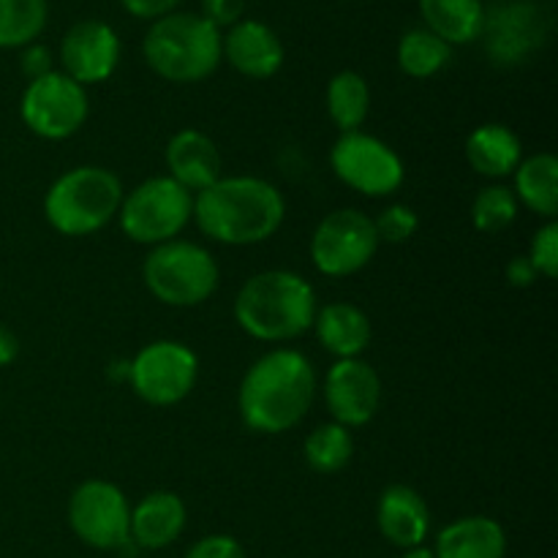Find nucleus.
<instances>
[{
  "instance_id": "obj_1",
  "label": "nucleus",
  "mask_w": 558,
  "mask_h": 558,
  "mask_svg": "<svg viewBox=\"0 0 558 558\" xmlns=\"http://www.w3.org/2000/svg\"><path fill=\"white\" fill-rule=\"evenodd\" d=\"M316 396V374L308 357L294 349H276L256 360L240 385V414L259 434L294 428Z\"/></svg>"
},
{
  "instance_id": "obj_2",
  "label": "nucleus",
  "mask_w": 558,
  "mask_h": 558,
  "mask_svg": "<svg viewBox=\"0 0 558 558\" xmlns=\"http://www.w3.org/2000/svg\"><path fill=\"white\" fill-rule=\"evenodd\" d=\"M191 216L216 243L254 245L278 232L287 205L281 191L267 180L221 178L196 194Z\"/></svg>"
},
{
  "instance_id": "obj_3",
  "label": "nucleus",
  "mask_w": 558,
  "mask_h": 558,
  "mask_svg": "<svg viewBox=\"0 0 558 558\" xmlns=\"http://www.w3.org/2000/svg\"><path fill=\"white\" fill-rule=\"evenodd\" d=\"M234 319L259 341H292L314 325L316 294L298 272H259L238 292Z\"/></svg>"
},
{
  "instance_id": "obj_4",
  "label": "nucleus",
  "mask_w": 558,
  "mask_h": 558,
  "mask_svg": "<svg viewBox=\"0 0 558 558\" xmlns=\"http://www.w3.org/2000/svg\"><path fill=\"white\" fill-rule=\"evenodd\" d=\"M145 60L169 82H199L221 63V33L202 14H163L145 36Z\"/></svg>"
},
{
  "instance_id": "obj_5",
  "label": "nucleus",
  "mask_w": 558,
  "mask_h": 558,
  "mask_svg": "<svg viewBox=\"0 0 558 558\" xmlns=\"http://www.w3.org/2000/svg\"><path fill=\"white\" fill-rule=\"evenodd\" d=\"M123 185L101 167H76L52 183L44 199V216L69 238H85L107 227L120 210Z\"/></svg>"
},
{
  "instance_id": "obj_6",
  "label": "nucleus",
  "mask_w": 558,
  "mask_h": 558,
  "mask_svg": "<svg viewBox=\"0 0 558 558\" xmlns=\"http://www.w3.org/2000/svg\"><path fill=\"white\" fill-rule=\"evenodd\" d=\"M145 283L161 303L191 308L216 292L218 265L202 245L169 240L145 259Z\"/></svg>"
},
{
  "instance_id": "obj_7",
  "label": "nucleus",
  "mask_w": 558,
  "mask_h": 558,
  "mask_svg": "<svg viewBox=\"0 0 558 558\" xmlns=\"http://www.w3.org/2000/svg\"><path fill=\"white\" fill-rule=\"evenodd\" d=\"M194 213L189 191L172 178H150L120 202V227L134 243L161 245L178 238Z\"/></svg>"
},
{
  "instance_id": "obj_8",
  "label": "nucleus",
  "mask_w": 558,
  "mask_h": 558,
  "mask_svg": "<svg viewBox=\"0 0 558 558\" xmlns=\"http://www.w3.org/2000/svg\"><path fill=\"white\" fill-rule=\"evenodd\" d=\"M69 523L82 543L98 550H118L131 539V507L123 490L107 480H87L74 490Z\"/></svg>"
},
{
  "instance_id": "obj_9",
  "label": "nucleus",
  "mask_w": 558,
  "mask_h": 558,
  "mask_svg": "<svg viewBox=\"0 0 558 558\" xmlns=\"http://www.w3.org/2000/svg\"><path fill=\"white\" fill-rule=\"evenodd\" d=\"M379 248L374 221L360 210H336L316 227L311 259L325 276L341 278L363 270Z\"/></svg>"
},
{
  "instance_id": "obj_10",
  "label": "nucleus",
  "mask_w": 558,
  "mask_h": 558,
  "mask_svg": "<svg viewBox=\"0 0 558 558\" xmlns=\"http://www.w3.org/2000/svg\"><path fill=\"white\" fill-rule=\"evenodd\" d=\"M332 172L365 196H387L401 189L403 163L390 145L363 131H349L332 145Z\"/></svg>"
},
{
  "instance_id": "obj_11",
  "label": "nucleus",
  "mask_w": 558,
  "mask_h": 558,
  "mask_svg": "<svg viewBox=\"0 0 558 558\" xmlns=\"http://www.w3.org/2000/svg\"><path fill=\"white\" fill-rule=\"evenodd\" d=\"M196 374V354L178 341L150 343L129 365L131 387L153 407H172L183 401L194 390Z\"/></svg>"
},
{
  "instance_id": "obj_12",
  "label": "nucleus",
  "mask_w": 558,
  "mask_h": 558,
  "mask_svg": "<svg viewBox=\"0 0 558 558\" xmlns=\"http://www.w3.org/2000/svg\"><path fill=\"white\" fill-rule=\"evenodd\" d=\"M87 118V93L71 76L52 74L33 80L22 96V120L44 140H69Z\"/></svg>"
},
{
  "instance_id": "obj_13",
  "label": "nucleus",
  "mask_w": 558,
  "mask_h": 558,
  "mask_svg": "<svg viewBox=\"0 0 558 558\" xmlns=\"http://www.w3.org/2000/svg\"><path fill=\"white\" fill-rule=\"evenodd\" d=\"M325 401L343 428H357L374 420L381 401V381L363 360H338L325 379Z\"/></svg>"
},
{
  "instance_id": "obj_14",
  "label": "nucleus",
  "mask_w": 558,
  "mask_h": 558,
  "mask_svg": "<svg viewBox=\"0 0 558 558\" xmlns=\"http://www.w3.org/2000/svg\"><path fill=\"white\" fill-rule=\"evenodd\" d=\"M120 58L118 33L98 20L76 22L60 44V63L65 76L80 85H96L112 76Z\"/></svg>"
},
{
  "instance_id": "obj_15",
  "label": "nucleus",
  "mask_w": 558,
  "mask_h": 558,
  "mask_svg": "<svg viewBox=\"0 0 558 558\" xmlns=\"http://www.w3.org/2000/svg\"><path fill=\"white\" fill-rule=\"evenodd\" d=\"M221 54L240 74L251 80H267L283 63V47L276 33L256 20H240L229 27L227 38H221Z\"/></svg>"
},
{
  "instance_id": "obj_16",
  "label": "nucleus",
  "mask_w": 558,
  "mask_h": 558,
  "mask_svg": "<svg viewBox=\"0 0 558 558\" xmlns=\"http://www.w3.org/2000/svg\"><path fill=\"white\" fill-rule=\"evenodd\" d=\"M169 178L183 185L185 191H205L216 180H221V156L216 142L196 129L178 131L167 145Z\"/></svg>"
},
{
  "instance_id": "obj_17",
  "label": "nucleus",
  "mask_w": 558,
  "mask_h": 558,
  "mask_svg": "<svg viewBox=\"0 0 558 558\" xmlns=\"http://www.w3.org/2000/svg\"><path fill=\"white\" fill-rule=\"evenodd\" d=\"M379 532L398 548H420L428 537L430 512L423 496L409 485H390L381 494L379 510H376Z\"/></svg>"
},
{
  "instance_id": "obj_18",
  "label": "nucleus",
  "mask_w": 558,
  "mask_h": 558,
  "mask_svg": "<svg viewBox=\"0 0 558 558\" xmlns=\"http://www.w3.org/2000/svg\"><path fill=\"white\" fill-rule=\"evenodd\" d=\"M185 529V505L169 490L145 496L131 510L129 537L145 550H161L172 545Z\"/></svg>"
},
{
  "instance_id": "obj_19",
  "label": "nucleus",
  "mask_w": 558,
  "mask_h": 558,
  "mask_svg": "<svg viewBox=\"0 0 558 558\" xmlns=\"http://www.w3.org/2000/svg\"><path fill=\"white\" fill-rule=\"evenodd\" d=\"M505 529L485 515L461 518L441 529L434 550L436 558H505Z\"/></svg>"
},
{
  "instance_id": "obj_20",
  "label": "nucleus",
  "mask_w": 558,
  "mask_h": 558,
  "mask_svg": "<svg viewBox=\"0 0 558 558\" xmlns=\"http://www.w3.org/2000/svg\"><path fill=\"white\" fill-rule=\"evenodd\" d=\"M483 31H488L490 58L512 63L532 49L534 38H537L534 31H539V20L534 14V5L510 3L499 5L496 14H490V20L485 16Z\"/></svg>"
},
{
  "instance_id": "obj_21",
  "label": "nucleus",
  "mask_w": 558,
  "mask_h": 558,
  "mask_svg": "<svg viewBox=\"0 0 558 558\" xmlns=\"http://www.w3.org/2000/svg\"><path fill=\"white\" fill-rule=\"evenodd\" d=\"M316 336L338 360H354L371 343V322L357 305L330 303L316 314Z\"/></svg>"
},
{
  "instance_id": "obj_22",
  "label": "nucleus",
  "mask_w": 558,
  "mask_h": 558,
  "mask_svg": "<svg viewBox=\"0 0 558 558\" xmlns=\"http://www.w3.org/2000/svg\"><path fill=\"white\" fill-rule=\"evenodd\" d=\"M466 158L485 178H507L521 163V140L507 125H480L466 140Z\"/></svg>"
},
{
  "instance_id": "obj_23",
  "label": "nucleus",
  "mask_w": 558,
  "mask_h": 558,
  "mask_svg": "<svg viewBox=\"0 0 558 558\" xmlns=\"http://www.w3.org/2000/svg\"><path fill=\"white\" fill-rule=\"evenodd\" d=\"M428 31L447 44H469L483 33L485 9L480 0H420Z\"/></svg>"
},
{
  "instance_id": "obj_24",
  "label": "nucleus",
  "mask_w": 558,
  "mask_h": 558,
  "mask_svg": "<svg viewBox=\"0 0 558 558\" xmlns=\"http://www.w3.org/2000/svg\"><path fill=\"white\" fill-rule=\"evenodd\" d=\"M518 199L537 216L554 218L558 213V161L550 153H537L518 163L515 169Z\"/></svg>"
},
{
  "instance_id": "obj_25",
  "label": "nucleus",
  "mask_w": 558,
  "mask_h": 558,
  "mask_svg": "<svg viewBox=\"0 0 558 558\" xmlns=\"http://www.w3.org/2000/svg\"><path fill=\"white\" fill-rule=\"evenodd\" d=\"M368 104L371 96L363 76L354 74V71H341V74L332 76L330 87H327V112L343 134L357 131L365 123Z\"/></svg>"
},
{
  "instance_id": "obj_26",
  "label": "nucleus",
  "mask_w": 558,
  "mask_h": 558,
  "mask_svg": "<svg viewBox=\"0 0 558 558\" xmlns=\"http://www.w3.org/2000/svg\"><path fill=\"white\" fill-rule=\"evenodd\" d=\"M447 63H450V44L441 41L436 33L409 31L398 44V65L409 76L425 80V76L439 74Z\"/></svg>"
},
{
  "instance_id": "obj_27",
  "label": "nucleus",
  "mask_w": 558,
  "mask_h": 558,
  "mask_svg": "<svg viewBox=\"0 0 558 558\" xmlns=\"http://www.w3.org/2000/svg\"><path fill=\"white\" fill-rule=\"evenodd\" d=\"M47 25V0H0V47H27Z\"/></svg>"
},
{
  "instance_id": "obj_28",
  "label": "nucleus",
  "mask_w": 558,
  "mask_h": 558,
  "mask_svg": "<svg viewBox=\"0 0 558 558\" xmlns=\"http://www.w3.org/2000/svg\"><path fill=\"white\" fill-rule=\"evenodd\" d=\"M354 441L349 436V428L338 423L319 425L316 430H311V436L305 439V461L314 472L319 474H336L352 461Z\"/></svg>"
},
{
  "instance_id": "obj_29",
  "label": "nucleus",
  "mask_w": 558,
  "mask_h": 558,
  "mask_svg": "<svg viewBox=\"0 0 558 558\" xmlns=\"http://www.w3.org/2000/svg\"><path fill=\"white\" fill-rule=\"evenodd\" d=\"M518 218V199L505 185H488L472 205V221L480 232H501Z\"/></svg>"
},
{
  "instance_id": "obj_30",
  "label": "nucleus",
  "mask_w": 558,
  "mask_h": 558,
  "mask_svg": "<svg viewBox=\"0 0 558 558\" xmlns=\"http://www.w3.org/2000/svg\"><path fill=\"white\" fill-rule=\"evenodd\" d=\"M417 213L407 205H390L379 218L374 221L376 238L379 243H407L414 232H417Z\"/></svg>"
},
{
  "instance_id": "obj_31",
  "label": "nucleus",
  "mask_w": 558,
  "mask_h": 558,
  "mask_svg": "<svg viewBox=\"0 0 558 558\" xmlns=\"http://www.w3.org/2000/svg\"><path fill=\"white\" fill-rule=\"evenodd\" d=\"M529 262L537 270V276L543 272L545 278L558 276V227L554 221L545 223L532 240V251H529Z\"/></svg>"
},
{
  "instance_id": "obj_32",
  "label": "nucleus",
  "mask_w": 558,
  "mask_h": 558,
  "mask_svg": "<svg viewBox=\"0 0 558 558\" xmlns=\"http://www.w3.org/2000/svg\"><path fill=\"white\" fill-rule=\"evenodd\" d=\"M185 558H245V550L240 543L227 534H210V537L199 539L194 548L185 554Z\"/></svg>"
},
{
  "instance_id": "obj_33",
  "label": "nucleus",
  "mask_w": 558,
  "mask_h": 558,
  "mask_svg": "<svg viewBox=\"0 0 558 558\" xmlns=\"http://www.w3.org/2000/svg\"><path fill=\"white\" fill-rule=\"evenodd\" d=\"M205 9V20L216 27H232L238 25L240 16L245 11V0H205L202 3Z\"/></svg>"
},
{
  "instance_id": "obj_34",
  "label": "nucleus",
  "mask_w": 558,
  "mask_h": 558,
  "mask_svg": "<svg viewBox=\"0 0 558 558\" xmlns=\"http://www.w3.org/2000/svg\"><path fill=\"white\" fill-rule=\"evenodd\" d=\"M22 71L27 80H41V76L52 74V54L41 44H27L25 54H22Z\"/></svg>"
},
{
  "instance_id": "obj_35",
  "label": "nucleus",
  "mask_w": 558,
  "mask_h": 558,
  "mask_svg": "<svg viewBox=\"0 0 558 558\" xmlns=\"http://www.w3.org/2000/svg\"><path fill=\"white\" fill-rule=\"evenodd\" d=\"M120 3L134 16H142V20H158V16L169 14L180 0H120Z\"/></svg>"
},
{
  "instance_id": "obj_36",
  "label": "nucleus",
  "mask_w": 558,
  "mask_h": 558,
  "mask_svg": "<svg viewBox=\"0 0 558 558\" xmlns=\"http://www.w3.org/2000/svg\"><path fill=\"white\" fill-rule=\"evenodd\" d=\"M534 278H537V270L532 267L529 256H518V259H512L510 265H507V281H510L512 287H529Z\"/></svg>"
},
{
  "instance_id": "obj_37",
  "label": "nucleus",
  "mask_w": 558,
  "mask_h": 558,
  "mask_svg": "<svg viewBox=\"0 0 558 558\" xmlns=\"http://www.w3.org/2000/svg\"><path fill=\"white\" fill-rule=\"evenodd\" d=\"M16 352H20L16 336L11 330H5L3 325H0V368H3V365H9L11 360L16 357Z\"/></svg>"
},
{
  "instance_id": "obj_38",
  "label": "nucleus",
  "mask_w": 558,
  "mask_h": 558,
  "mask_svg": "<svg viewBox=\"0 0 558 558\" xmlns=\"http://www.w3.org/2000/svg\"><path fill=\"white\" fill-rule=\"evenodd\" d=\"M401 558H436V556H434V550H428V548H423V545H420V548H409Z\"/></svg>"
}]
</instances>
